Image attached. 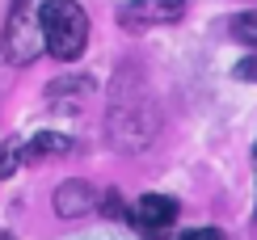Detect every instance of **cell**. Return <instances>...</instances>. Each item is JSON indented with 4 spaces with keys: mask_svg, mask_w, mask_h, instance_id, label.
<instances>
[{
    "mask_svg": "<svg viewBox=\"0 0 257 240\" xmlns=\"http://www.w3.org/2000/svg\"><path fill=\"white\" fill-rule=\"evenodd\" d=\"M42 38L55 59H76L89 42V13L76 0H47L42 9Z\"/></svg>",
    "mask_w": 257,
    "mask_h": 240,
    "instance_id": "6da1fadb",
    "label": "cell"
},
{
    "mask_svg": "<svg viewBox=\"0 0 257 240\" xmlns=\"http://www.w3.org/2000/svg\"><path fill=\"white\" fill-rule=\"evenodd\" d=\"M42 9H47V0H13L9 5V26H5V59L9 63H34L47 51Z\"/></svg>",
    "mask_w": 257,
    "mask_h": 240,
    "instance_id": "7a4b0ae2",
    "label": "cell"
},
{
    "mask_svg": "<svg viewBox=\"0 0 257 240\" xmlns=\"http://www.w3.org/2000/svg\"><path fill=\"white\" fill-rule=\"evenodd\" d=\"M186 17V0H126L118 9V21L122 30H156V26H173V21Z\"/></svg>",
    "mask_w": 257,
    "mask_h": 240,
    "instance_id": "3957f363",
    "label": "cell"
},
{
    "mask_svg": "<svg viewBox=\"0 0 257 240\" xmlns=\"http://www.w3.org/2000/svg\"><path fill=\"white\" fill-rule=\"evenodd\" d=\"M173 219H177V202L165 198V194H144V198L131 206V223L148 240H160L169 227H173Z\"/></svg>",
    "mask_w": 257,
    "mask_h": 240,
    "instance_id": "277c9868",
    "label": "cell"
},
{
    "mask_svg": "<svg viewBox=\"0 0 257 240\" xmlns=\"http://www.w3.org/2000/svg\"><path fill=\"white\" fill-rule=\"evenodd\" d=\"M97 206V194H93L89 181H63L59 194H55V211L63 219H76V215H89Z\"/></svg>",
    "mask_w": 257,
    "mask_h": 240,
    "instance_id": "5b68a950",
    "label": "cell"
},
{
    "mask_svg": "<svg viewBox=\"0 0 257 240\" xmlns=\"http://www.w3.org/2000/svg\"><path fill=\"white\" fill-rule=\"evenodd\" d=\"M63 152H72V139L68 135H55V131H42V135L30 139L26 156L30 160H47V156H63Z\"/></svg>",
    "mask_w": 257,
    "mask_h": 240,
    "instance_id": "8992f818",
    "label": "cell"
},
{
    "mask_svg": "<svg viewBox=\"0 0 257 240\" xmlns=\"http://www.w3.org/2000/svg\"><path fill=\"white\" fill-rule=\"evenodd\" d=\"M232 38L244 42V47H257V13H240V17H232Z\"/></svg>",
    "mask_w": 257,
    "mask_h": 240,
    "instance_id": "52a82bcc",
    "label": "cell"
},
{
    "mask_svg": "<svg viewBox=\"0 0 257 240\" xmlns=\"http://www.w3.org/2000/svg\"><path fill=\"white\" fill-rule=\"evenodd\" d=\"M21 156H26V152H21V144H17V139L0 144V177H9V173L17 169V165H21Z\"/></svg>",
    "mask_w": 257,
    "mask_h": 240,
    "instance_id": "ba28073f",
    "label": "cell"
},
{
    "mask_svg": "<svg viewBox=\"0 0 257 240\" xmlns=\"http://www.w3.org/2000/svg\"><path fill=\"white\" fill-rule=\"evenodd\" d=\"M181 240H223L219 227H190V232H181Z\"/></svg>",
    "mask_w": 257,
    "mask_h": 240,
    "instance_id": "9c48e42d",
    "label": "cell"
},
{
    "mask_svg": "<svg viewBox=\"0 0 257 240\" xmlns=\"http://www.w3.org/2000/svg\"><path fill=\"white\" fill-rule=\"evenodd\" d=\"M240 76H253V80H257V55H253L249 63H240Z\"/></svg>",
    "mask_w": 257,
    "mask_h": 240,
    "instance_id": "30bf717a",
    "label": "cell"
},
{
    "mask_svg": "<svg viewBox=\"0 0 257 240\" xmlns=\"http://www.w3.org/2000/svg\"><path fill=\"white\" fill-rule=\"evenodd\" d=\"M0 240H13V236H0Z\"/></svg>",
    "mask_w": 257,
    "mask_h": 240,
    "instance_id": "8fae6325",
    "label": "cell"
}]
</instances>
